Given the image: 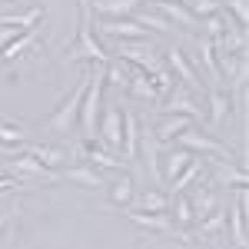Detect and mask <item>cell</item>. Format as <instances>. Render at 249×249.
Returning <instances> with one entry per match:
<instances>
[{
  "instance_id": "cell-1",
  "label": "cell",
  "mask_w": 249,
  "mask_h": 249,
  "mask_svg": "<svg viewBox=\"0 0 249 249\" xmlns=\"http://www.w3.org/2000/svg\"><path fill=\"white\" fill-rule=\"evenodd\" d=\"M87 83H90V70L80 77V83L73 87V93L43 120V130H47V133H53V136H70L73 133V126H77V120H80V103H83V93H87Z\"/></svg>"
},
{
  "instance_id": "cell-2",
  "label": "cell",
  "mask_w": 249,
  "mask_h": 249,
  "mask_svg": "<svg viewBox=\"0 0 249 249\" xmlns=\"http://www.w3.org/2000/svg\"><path fill=\"white\" fill-rule=\"evenodd\" d=\"M93 14H90V7H87V0H80V27H77V43L67 50V60H90V63H110V53L96 43V37H93Z\"/></svg>"
},
{
  "instance_id": "cell-3",
  "label": "cell",
  "mask_w": 249,
  "mask_h": 249,
  "mask_svg": "<svg viewBox=\"0 0 249 249\" xmlns=\"http://www.w3.org/2000/svg\"><path fill=\"white\" fill-rule=\"evenodd\" d=\"M113 53L120 60H126V63L140 67V70H143V73H150V77H156L160 70H166V67H163V60L156 57L153 47H140V40H116Z\"/></svg>"
},
{
  "instance_id": "cell-4",
  "label": "cell",
  "mask_w": 249,
  "mask_h": 249,
  "mask_svg": "<svg viewBox=\"0 0 249 249\" xmlns=\"http://www.w3.org/2000/svg\"><path fill=\"white\" fill-rule=\"evenodd\" d=\"M96 143H103L107 150L120 153V143H123V110L110 103L100 110V120H96Z\"/></svg>"
},
{
  "instance_id": "cell-5",
  "label": "cell",
  "mask_w": 249,
  "mask_h": 249,
  "mask_svg": "<svg viewBox=\"0 0 249 249\" xmlns=\"http://www.w3.org/2000/svg\"><path fill=\"white\" fill-rule=\"evenodd\" d=\"M176 146H183V150H190V153H206V156H213V160H232L230 146H223L219 140L206 136L203 130H193V126L176 136Z\"/></svg>"
},
{
  "instance_id": "cell-6",
  "label": "cell",
  "mask_w": 249,
  "mask_h": 249,
  "mask_svg": "<svg viewBox=\"0 0 249 249\" xmlns=\"http://www.w3.org/2000/svg\"><path fill=\"white\" fill-rule=\"evenodd\" d=\"M160 113H183V116H193V120H206V107H199L183 83H173L166 90V100L160 103Z\"/></svg>"
},
{
  "instance_id": "cell-7",
  "label": "cell",
  "mask_w": 249,
  "mask_h": 249,
  "mask_svg": "<svg viewBox=\"0 0 249 249\" xmlns=\"http://www.w3.org/2000/svg\"><path fill=\"white\" fill-rule=\"evenodd\" d=\"M77 153H80L83 163H90V166H96V170H116V173L126 170V160H116L113 153H107V150L96 143V136H83L80 146H77Z\"/></svg>"
},
{
  "instance_id": "cell-8",
  "label": "cell",
  "mask_w": 249,
  "mask_h": 249,
  "mask_svg": "<svg viewBox=\"0 0 249 249\" xmlns=\"http://www.w3.org/2000/svg\"><path fill=\"white\" fill-rule=\"evenodd\" d=\"M226 226L236 249H246V190H236V199H226Z\"/></svg>"
},
{
  "instance_id": "cell-9",
  "label": "cell",
  "mask_w": 249,
  "mask_h": 249,
  "mask_svg": "<svg viewBox=\"0 0 249 249\" xmlns=\"http://www.w3.org/2000/svg\"><path fill=\"white\" fill-rule=\"evenodd\" d=\"M96 30L103 34V37L110 40H146L150 37V30L146 27H140L136 20H126V17H100L96 20Z\"/></svg>"
},
{
  "instance_id": "cell-10",
  "label": "cell",
  "mask_w": 249,
  "mask_h": 249,
  "mask_svg": "<svg viewBox=\"0 0 249 249\" xmlns=\"http://www.w3.org/2000/svg\"><path fill=\"white\" fill-rule=\"evenodd\" d=\"M166 63H170V70L176 73V80L186 87V90H193V93H199L203 90V83H199V73H196V67L190 63V57L173 43L170 47V53H166Z\"/></svg>"
},
{
  "instance_id": "cell-11",
  "label": "cell",
  "mask_w": 249,
  "mask_h": 249,
  "mask_svg": "<svg viewBox=\"0 0 249 249\" xmlns=\"http://www.w3.org/2000/svg\"><path fill=\"white\" fill-rule=\"evenodd\" d=\"M14 173H17V176H23L27 183H30V179H43V183H60V179H57V170H47V166H43L40 160H34V156L27 153V150L14 156Z\"/></svg>"
},
{
  "instance_id": "cell-12",
  "label": "cell",
  "mask_w": 249,
  "mask_h": 249,
  "mask_svg": "<svg viewBox=\"0 0 249 249\" xmlns=\"http://www.w3.org/2000/svg\"><path fill=\"white\" fill-rule=\"evenodd\" d=\"M153 7L160 10V17H166L173 27H186V30H196L203 20L193 17L190 10H186V3L183 0H153Z\"/></svg>"
},
{
  "instance_id": "cell-13",
  "label": "cell",
  "mask_w": 249,
  "mask_h": 249,
  "mask_svg": "<svg viewBox=\"0 0 249 249\" xmlns=\"http://www.w3.org/2000/svg\"><path fill=\"white\" fill-rule=\"evenodd\" d=\"M57 179L77 183V186H87V190H103V186H107L103 173L96 170V166H90V163H80V166H70V170L57 173Z\"/></svg>"
},
{
  "instance_id": "cell-14",
  "label": "cell",
  "mask_w": 249,
  "mask_h": 249,
  "mask_svg": "<svg viewBox=\"0 0 249 249\" xmlns=\"http://www.w3.org/2000/svg\"><path fill=\"white\" fill-rule=\"evenodd\" d=\"M193 123V116H183V113H163L160 116V123H156V143H173L176 136L183 133V130H190Z\"/></svg>"
},
{
  "instance_id": "cell-15",
  "label": "cell",
  "mask_w": 249,
  "mask_h": 249,
  "mask_svg": "<svg viewBox=\"0 0 249 249\" xmlns=\"http://www.w3.org/2000/svg\"><path fill=\"white\" fill-rule=\"evenodd\" d=\"M87 7H90V14L96 17H130L136 14V7H140V0H87Z\"/></svg>"
},
{
  "instance_id": "cell-16",
  "label": "cell",
  "mask_w": 249,
  "mask_h": 249,
  "mask_svg": "<svg viewBox=\"0 0 249 249\" xmlns=\"http://www.w3.org/2000/svg\"><path fill=\"white\" fill-rule=\"evenodd\" d=\"M213 186H232V190H246L249 176L246 170L232 166L230 160H216V176H213Z\"/></svg>"
},
{
  "instance_id": "cell-17",
  "label": "cell",
  "mask_w": 249,
  "mask_h": 249,
  "mask_svg": "<svg viewBox=\"0 0 249 249\" xmlns=\"http://www.w3.org/2000/svg\"><path fill=\"white\" fill-rule=\"evenodd\" d=\"M219 203H223V196H219V193H216V190H210V186H203V179H199V186H196V193H193V196H190V206H193V219L199 223V219H203V216H210V213L216 210Z\"/></svg>"
},
{
  "instance_id": "cell-18",
  "label": "cell",
  "mask_w": 249,
  "mask_h": 249,
  "mask_svg": "<svg viewBox=\"0 0 249 249\" xmlns=\"http://www.w3.org/2000/svg\"><path fill=\"white\" fill-rule=\"evenodd\" d=\"M27 153L34 156V160H40L47 170H60V166H67V160H70L67 150L50 146V143H30V146H27Z\"/></svg>"
},
{
  "instance_id": "cell-19",
  "label": "cell",
  "mask_w": 249,
  "mask_h": 249,
  "mask_svg": "<svg viewBox=\"0 0 249 249\" xmlns=\"http://www.w3.org/2000/svg\"><path fill=\"white\" fill-rule=\"evenodd\" d=\"M123 160H136L140 156V123L130 110H123V143H120Z\"/></svg>"
},
{
  "instance_id": "cell-20",
  "label": "cell",
  "mask_w": 249,
  "mask_h": 249,
  "mask_svg": "<svg viewBox=\"0 0 249 249\" xmlns=\"http://www.w3.org/2000/svg\"><path fill=\"white\" fill-rule=\"evenodd\" d=\"M230 107H232V96L213 83L210 87V110H206V120H210L213 126H223L226 116H230Z\"/></svg>"
},
{
  "instance_id": "cell-21",
  "label": "cell",
  "mask_w": 249,
  "mask_h": 249,
  "mask_svg": "<svg viewBox=\"0 0 249 249\" xmlns=\"http://www.w3.org/2000/svg\"><path fill=\"white\" fill-rule=\"evenodd\" d=\"M170 219H173V226H176V230H190L193 223H196V219H193V206H190V196H183V193H173L170 196Z\"/></svg>"
},
{
  "instance_id": "cell-22",
  "label": "cell",
  "mask_w": 249,
  "mask_h": 249,
  "mask_svg": "<svg viewBox=\"0 0 249 249\" xmlns=\"http://www.w3.org/2000/svg\"><path fill=\"white\" fill-rule=\"evenodd\" d=\"M199 176H203V156H193L190 163H186V170L176 173L170 183H166V186H170V196H173V193H186V190H190V183H196Z\"/></svg>"
},
{
  "instance_id": "cell-23",
  "label": "cell",
  "mask_w": 249,
  "mask_h": 249,
  "mask_svg": "<svg viewBox=\"0 0 249 249\" xmlns=\"http://www.w3.org/2000/svg\"><path fill=\"white\" fill-rule=\"evenodd\" d=\"M107 193H110V203L113 206H130L133 203V176L123 170L113 183H107Z\"/></svg>"
},
{
  "instance_id": "cell-24",
  "label": "cell",
  "mask_w": 249,
  "mask_h": 249,
  "mask_svg": "<svg viewBox=\"0 0 249 249\" xmlns=\"http://www.w3.org/2000/svg\"><path fill=\"white\" fill-rule=\"evenodd\" d=\"M37 47V30H23L20 37H14L3 50H0V60H7V63H14L17 57H23L27 50H34Z\"/></svg>"
},
{
  "instance_id": "cell-25",
  "label": "cell",
  "mask_w": 249,
  "mask_h": 249,
  "mask_svg": "<svg viewBox=\"0 0 249 249\" xmlns=\"http://www.w3.org/2000/svg\"><path fill=\"white\" fill-rule=\"evenodd\" d=\"M190 160H193V153H190V150L176 146V150H173V153L166 156V160H163V166H160V176H163V186L170 183V179L176 176V173H183V170H186V163H190Z\"/></svg>"
},
{
  "instance_id": "cell-26",
  "label": "cell",
  "mask_w": 249,
  "mask_h": 249,
  "mask_svg": "<svg viewBox=\"0 0 249 249\" xmlns=\"http://www.w3.org/2000/svg\"><path fill=\"white\" fill-rule=\"evenodd\" d=\"M43 17V10L40 7H30V10H23V14H0V27H17V30H34Z\"/></svg>"
},
{
  "instance_id": "cell-27",
  "label": "cell",
  "mask_w": 249,
  "mask_h": 249,
  "mask_svg": "<svg viewBox=\"0 0 249 249\" xmlns=\"http://www.w3.org/2000/svg\"><path fill=\"white\" fill-rule=\"evenodd\" d=\"M136 210H146V213H166V210H170V196H166L163 190H146L143 196H140Z\"/></svg>"
},
{
  "instance_id": "cell-28",
  "label": "cell",
  "mask_w": 249,
  "mask_h": 249,
  "mask_svg": "<svg viewBox=\"0 0 249 249\" xmlns=\"http://www.w3.org/2000/svg\"><path fill=\"white\" fill-rule=\"evenodd\" d=\"M0 143L27 146V130H23L20 123H7V120H0Z\"/></svg>"
},
{
  "instance_id": "cell-29",
  "label": "cell",
  "mask_w": 249,
  "mask_h": 249,
  "mask_svg": "<svg viewBox=\"0 0 249 249\" xmlns=\"http://www.w3.org/2000/svg\"><path fill=\"white\" fill-rule=\"evenodd\" d=\"M183 3H186V10H190L193 17H213V14H219V10H223V3H219V0H183Z\"/></svg>"
},
{
  "instance_id": "cell-30",
  "label": "cell",
  "mask_w": 249,
  "mask_h": 249,
  "mask_svg": "<svg viewBox=\"0 0 249 249\" xmlns=\"http://www.w3.org/2000/svg\"><path fill=\"white\" fill-rule=\"evenodd\" d=\"M136 23H140V27H146V30H160V34H173V30H176L170 20L160 17V14H140Z\"/></svg>"
},
{
  "instance_id": "cell-31",
  "label": "cell",
  "mask_w": 249,
  "mask_h": 249,
  "mask_svg": "<svg viewBox=\"0 0 249 249\" xmlns=\"http://www.w3.org/2000/svg\"><path fill=\"white\" fill-rule=\"evenodd\" d=\"M226 23H230V17L219 10V14H213V17H203V23H199V27L206 30V37H210V40H219V34L226 30Z\"/></svg>"
},
{
  "instance_id": "cell-32",
  "label": "cell",
  "mask_w": 249,
  "mask_h": 249,
  "mask_svg": "<svg viewBox=\"0 0 249 249\" xmlns=\"http://www.w3.org/2000/svg\"><path fill=\"white\" fill-rule=\"evenodd\" d=\"M223 7H230L232 14H236V23L239 27H246L249 23V7H246V0H219Z\"/></svg>"
},
{
  "instance_id": "cell-33",
  "label": "cell",
  "mask_w": 249,
  "mask_h": 249,
  "mask_svg": "<svg viewBox=\"0 0 249 249\" xmlns=\"http://www.w3.org/2000/svg\"><path fill=\"white\" fill-rule=\"evenodd\" d=\"M20 34H23V30H17V27H0V50H3L14 37H20Z\"/></svg>"
},
{
  "instance_id": "cell-34",
  "label": "cell",
  "mask_w": 249,
  "mask_h": 249,
  "mask_svg": "<svg viewBox=\"0 0 249 249\" xmlns=\"http://www.w3.org/2000/svg\"><path fill=\"white\" fill-rule=\"evenodd\" d=\"M20 153V146H10V143H0V160H14Z\"/></svg>"
},
{
  "instance_id": "cell-35",
  "label": "cell",
  "mask_w": 249,
  "mask_h": 249,
  "mask_svg": "<svg viewBox=\"0 0 249 249\" xmlns=\"http://www.w3.org/2000/svg\"><path fill=\"white\" fill-rule=\"evenodd\" d=\"M7 223H10V210H0V232L7 230Z\"/></svg>"
},
{
  "instance_id": "cell-36",
  "label": "cell",
  "mask_w": 249,
  "mask_h": 249,
  "mask_svg": "<svg viewBox=\"0 0 249 249\" xmlns=\"http://www.w3.org/2000/svg\"><path fill=\"white\" fill-rule=\"evenodd\" d=\"M3 173H7V170H3V166H0V176H3Z\"/></svg>"
}]
</instances>
